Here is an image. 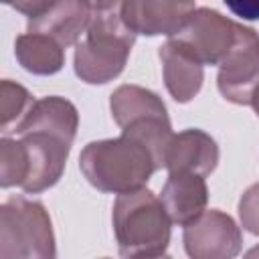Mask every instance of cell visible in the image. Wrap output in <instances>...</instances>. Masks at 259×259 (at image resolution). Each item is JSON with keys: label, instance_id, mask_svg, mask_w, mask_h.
Masks as SVG:
<instances>
[{"label": "cell", "instance_id": "ac0fdd59", "mask_svg": "<svg viewBox=\"0 0 259 259\" xmlns=\"http://www.w3.org/2000/svg\"><path fill=\"white\" fill-rule=\"evenodd\" d=\"M28 174V156L22 140H0V186H22Z\"/></svg>", "mask_w": 259, "mask_h": 259}, {"label": "cell", "instance_id": "d6986e66", "mask_svg": "<svg viewBox=\"0 0 259 259\" xmlns=\"http://www.w3.org/2000/svg\"><path fill=\"white\" fill-rule=\"evenodd\" d=\"M239 219L241 227L251 235L259 237V182L249 186L239 200Z\"/></svg>", "mask_w": 259, "mask_h": 259}, {"label": "cell", "instance_id": "ffe728a7", "mask_svg": "<svg viewBox=\"0 0 259 259\" xmlns=\"http://www.w3.org/2000/svg\"><path fill=\"white\" fill-rule=\"evenodd\" d=\"M6 6H12L16 12L28 16L30 18H36L38 14H42L55 0H2Z\"/></svg>", "mask_w": 259, "mask_h": 259}, {"label": "cell", "instance_id": "5b68a950", "mask_svg": "<svg viewBox=\"0 0 259 259\" xmlns=\"http://www.w3.org/2000/svg\"><path fill=\"white\" fill-rule=\"evenodd\" d=\"M217 85L221 95L237 105H251L259 89V34L239 24L235 45L219 63Z\"/></svg>", "mask_w": 259, "mask_h": 259}, {"label": "cell", "instance_id": "2e32d148", "mask_svg": "<svg viewBox=\"0 0 259 259\" xmlns=\"http://www.w3.org/2000/svg\"><path fill=\"white\" fill-rule=\"evenodd\" d=\"M109 109L119 127L142 117H168L164 101L140 85H119L109 99Z\"/></svg>", "mask_w": 259, "mask_h": 259}, {"label": "cell", "instance_id": "ba28073f", "mask_svg": "<svg viewBox=\"0 0 259 259\" xmlns=\"http://www.w3.org/2000/svg\"><path fill=\"white\" fill-rule=\"evenodd\" d=\"M20 140L28 156V174L20 188L28 194H36L55 186L65 172L71 144L47 132L22 134Z\"/></svg>", "mask_w": 259, "mask_h": 259}, {"label": "cell", "instance_id": "9a60e30c", "mask_svg": "<svg viewBox=\"0 0 259 259\" xmlns=\"http://www.w3.org/2000/svg\"><path fill=\"white\" fill-rule=\"evenodd\" d=\"M16 61L32 75H53L65 65V47L49 34L24 32L14 42Z\"/></svg>", "mask_w": 259, "mask_h": 259}, {"label": "cell", "instance_id": "7a4b0ae2", "mask_svg": "<svg viewBox=\"0 0 259 259\" xmlns=\"http://www.w3.org/2000/svg\"><path fill=\"white\" fill-rule=\"evenodd\" d=\"M79 168L91 186L113 194L144 188L160 170L150 148L125 132L113 140L89 142L79 156Z\"/></svg>", "mask_w": 259, "mask_h": 259}, {"label": "cell", "instance_id": "8fae6325", "mask_svg": "<svg viewBox=\"0 0 259 259\" xmlns=\"http://www.w3.org/2000/svg\"><path fill=\"white\" fill-rule=\"evenodd\" d=\"M160 200L174 225L186 227L198 219L208 202V188L204 176L194 172H170L162 186Z\"/></svg>", "mask_w": 259, "mask_h": 259}, {"label": "cell", "instance_id": "30bf717a", "mask_svg": "<svg viewBox=\"0 0 259 259\" xmlns=\"http://www.w3.org/2000/svg\"><path fill=\"white\" fill-rule=\"evenodd\" d=\"M93 16L91 0H55L42 14L28 20V32H42L63 47L77 45Z\"/></svg>", "mask_w": 259, "mask_h": 259}, {"label": "cell", "instance_id": "e0dca14e", "mask_svg": "<svg viewBox=\"0 0 259 259\" xmlns=\"http://www.w3.org/2000/svg\"><path fill=\"white\" fill-rule=\"evenodd\" d=\"M36 99L18 83L4 79L0 83V127L2 132H12L22 117L28 113Z\"/></svg>", "mask_w": 259, "mask_h": 259}, {"label": "cell", "instance_id": "9c48e42d", "mask_svg": "<svg viewBox=\"0 0 259 259\" xmlns=\"http://www.w3.org/2000/svg\"><path fill=\"white\" fill-rule=\"evenodd\" d=\"M194 10V0H123L121 4L125 24L146 36H174Z\"/></svg>", "mask_w": 259, "mask_h": 259}, {"label": "cell", "instance_id": "8992f818", "mask_svg": "<svg viewBox=\"0 0 259 259\" xmlns=\"http://www.w3.org/2000/svg\"><path fill=\"white\" fill-rule=\"evenodd\" d=\"M239 24L212 8H196L186 24L170 38L202 65H219L235 45Z\"/></svg>", "mask_w": 259, "mask_h": 259}, {"label": "cell", "instance_id": "4fadbf2b", "mask_svg": "<svg viewBox=\"0 0 259 259\" xmlns=\"http://www.w3.org/2000/svg\"><path fill=\"white\" fill-rule=\"evenodd\" d=\"M219 164V146L202 130L190 127L180 134H174L168 154L166 170L168 172H194L208 176Z\"/></svg>", "mask_w": 259, "mask_h": 259}, {"label": "cell", "instance_id": "3957f363", "mask_svg": "<svg viewBox=\"0 0 259 259\" xmlns=\"http://www.w3.org/2000/svg\"><path fill=\"white\" fill-rule=\"evenodd\" d=\"M113 233L121 257H160L170 243V217L148 188L123 192L113 202Z\"/></svg>", "mask_w": 259, "mask_h": 259}, {"label": "cell", "instance_id": "7c38bea8", "mask_svg": "<svg viewBox=\"0 0 259 259\" xmlns=\"http://www.w3.org/2000/svg\"><path fill=\"white\" fill-rule=\"evenodd\" d=\"M158 57L162 61V75L168 93L174 101L188 103L202 87L204 65L174 38H168L158 49Z\"/></svg>", "mask_w": 259, "mask_h": 259}, {"label": "cell", "instance_id": "52a82bcc", "mask_svg": "<svg viewBox=\"0 0 259 259\" xmlns=\"http://www.w3.org/2000/svg\"><path fill=\"white\" fill-rule=\"evenodd\" d=\"M184 249L192 259H231L241 253L239 225L223 210H204L184 227Z\"/></svg>", "mask_w": 259, "mask_h": 259}, {"label": "cell", "instance_id": "277c9868", "mask_svg": "<svg viewBox=\"0 0 259 259\" xmlns=\"http://www.w3.org/2000/svg\"><path fill=\"white\" fill-rule=\"evenodd\" d=\"M57 255L47 208L24 196L0 206V259H53Z\"/></svg>", "mask_w": 259, "mask_h": 259}, {"label": "cell", "instance_id": "44dd1931", "mask_svg": "<svg viewBox=\"0 0 259 259\" xmlns=\"http://www.w3.org/2000/svg\"><path fill=\"white\" fill-rule=\"evenodd\" d=\"M227 8L243 20H259V0H223Z\"/></svg>", "mask_w": 259, "mask_h": 259}, {"label": "cell", "instance_id": "5bb4252c", "mask_svg": "<svg viewBox=\"0 0 259 259\" xmlns=\"http://www.w3.org/2000/svg\"><path fill=\"white\" fill-rule=\"evenodd\" d=\"M77 127H79L77 107L65 97L49 95V97L36 99L28 109V113L12 132H16L18 136L30 134V132H47L73 144Z\"/></svg>", "mask_w": 259, "mask_h": 259}, {"label": "cell", "instance_id": "7402d4cb", "mask_svg": "<svg viewBox=\"0 0 259 259\" xmlns=\"http://www.w3.org/2000/svg\"><path fill=\"white\" fill-rule=\"evenodd\" d=\"M251 105H253V109H255V113H257V117H259V89L255 91V95H253V101H251Z\"/></svg>", "mask_w": 259, "mask_h": 259}, {"label": "cell", "instance_id": "6da1fadb", "mask_svg": "<svg viewBox=\"0 0 259 259\" xmlns=\"http://www.w3.org/2000/svg\"><path fill=\"white\" fill-rule=\"evenodd\" d=\"M123 0H97L87 32L75 47V73L89 85L113 81L125 67L136 32L121 16Z\"/></svg>", "mask_w": 259, "mask_h": 259}, {"label": "cell", "instance_id": "603a6c76", "mask_svg": "<svg viewBox=\"0 0 259 259\" xmlns=\"http://www.w3.org/2000/svg\"><path fill=\"white\" fill-rule=\"evenodd\" d=\"M247 257H259V247H255V249H251V251L247 253Z\"/></svg>", "mask_w": 259, "mask_h": 259}, {"label": "cell", "instance_id": "cb8c5ba5", "mask_svg": "<svg viewBox=\"0 0 259 259\" xmlns=\"http://www.w3.org/2000/svg\"><path fill=\"white\" fill-rule=\"evenodd\" d=\"M95 2H97V0H91V4H95Z\"/></svg>", "mask_w": 259, "mask_h": 259}]
</instances>
